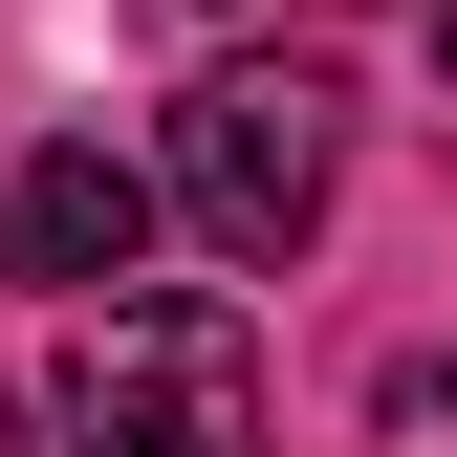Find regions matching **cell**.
I'll return each mask as SVG.
<instances>
[{"label": "cell", "mask_w": 457, "mask_h": 457, "mask_svg": "<svg viewBox=\"0 0 457 457\" xmlns=\"http://www.w3.org/2000/svg\"><path fill=\"white\" fill-rule=\"evenodd\" d=\"M436 66H457V0H436Z\"/></svg>", "instance_id": "5"}, {"label": "cell", "mask_w": 457, "mask_h": 457, "mask_svg": "<svg viewBox=\"0 0 457 457\" xmlns=\"http://www.w3.org/2000/svg\"><path fill=\"white\" fill-rule=\"evenodd\" d=\"M153 218H175V175H131L109 131H44L22 175H0V283H66V305H131Z\"/></svg>", "instance_id": "3"}, {"label": "cell", "mask_w": 457, "mask_h": 457, "mask_svg": "<svg viewBox=\"0 0 457 457\" xmlns=\"http://www.w3.org/2000/svg\"><path fill=\"white\" fill-rule=\"evenodd\" d=\"M370 457H457V349H392L370 370Z\"/></svg>", "instance_id": "4"}, {"label": "cell", "mask_w": 457, "mask_h": 457, "mask_svg": "<svg viewBox=\"0 0 457 457\" xmlns=\"http://www.w3.org/2000/svg\"><path fill=\"white\" fill-rule=\"evenodd\" d=\"M66 457H262V327L218 283H131V305L66 327V392H44Z\"/></svg>", "instance_id": "1"}, {"label": "cell", "mask_w": 457, "mask_h": 457, "mask_svg": "<svg viewBox=\"0 0 457 457\" xmlns=\"http://www.w3.org/2000/svg\"><path fill=\"white\" fill-rule=\"evenodd\" d=\"M0 457H22V414H0Z\"/></svg>", "instance_id": "6"}, {"label": "cell", "mask_w": 457, "mask_h": 457, "mask_svg": "<svg viewBox=\"0 0 457 457\" xmlns=\"http://www.w3.org/2000/svg\"><path fill=\"white\" fill-rule=\"evenodd\" d=\"M327 196H349V109H327V66H218L175 109V218L218 262H305Z\"/></svg>", "instance_id": "2"}]
</instances>
